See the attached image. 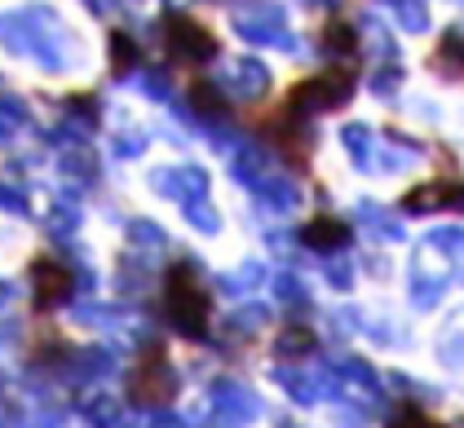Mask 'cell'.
<instances>
[{"instance_id": "10", "label": "cell", "mask_w": 464, "mask_h": 428, "mask_svg": "<svg viewBox=\"0 0 464 428\" xmlns=\"http://www.w3.org/2000/svg\"><path fill=\"white\" fill-rule=\"evenodd\" d=\"M190 98H195V107H204V110H221V102H217V93L213 89H208V84H195V89H190Z\"/></svg>"}, {"instance_id": "6", "label": "cell", "mask_w": 464, "mask_h": 428, "mask_svg": "<svg viewBox=\"0 0 464 428\" xmlns=\"http://www.w3.org/2000/svg\"><path fill=\"white\" fill-rule=\"evenodd\" d=\"M411 213H433V208H442V204H451V208H464V185H447V181H429V185H416L407 199H402Z\"/></svg>"}, {"instance_id": "1", "label": "cell", "mask_w": 464, "mask_h": 428, "mask_svg": "<svg viewBox=\"0 0 464 428\" xmlns=\"http://www.w3.org/2000/svg\"><path fill=\"white\" fill-rule=\"evenodd\" d=\"M164 309H169V322L178 327L181 336H190V340H199L208 331V296H204L199 279L190 274V265H178L169 274V283H164Z\"/></svg>"}, {"instance_id": "4", "label": "cell", "mask_w": 464, "mask_h": 428, "mask_svg": "<svg viewBox=\"0 0 464 428\" xmlns=\"http://www.w3.org/2000/svg\"><path fill=\"white\" fill-rule=\"evenodd\" d=\"M72 270L67 265H58V261H49V256H40L32 261V291H36V305L40 309H49V305H58V300H67L72 296Z\"/></svg>"}, {"instance_id": "5", "label": "cell", "mask_w": 464, "mask_h": 428, "mask_svg": "<svg viewBox=\"0 0 464 428\" xmlns=\"http://www.w3.org/2000/svg\"><path fill=\"white\" fill-rule=\"evenodd\" d=\"M133 402H142V406H160L169 393H173V385H169V366H164V354L160 349H150V354L142 357V366H138V380H133Z\"/></svg>"}, {"instance_id": "7", "label": "cell", "mask_w": 464, "mask_h": 428, "mask_svg": "<svg viewBox=\"0 0 464 428\" xmlns=\"http://www.w3.org/2000/svg\"><path fill=\"white\" fill-rule=\"evenodd\" d=\"M350 239V230H345V221H336V216H314L310 225H305V243L310 248H341Z\"/></svg>"}, {"instance_id": "8", "label": "cell", "mask_w": 464, "mask_h": 428, "mask_svg": "<svg viewBox=\"0 0 464 428\" xmlns=\"http://www.w3.org/2000/svg\"><path fill=\"white\" fill-rule=\"evenodd\" d=\"M354 44L358 36L350 23H327V32H323V49L327 53H354Z\"/></svg>"}, {"instance_id": "2", "label": "cell", "mask_w": 464, "mask_h": 428, "mask_svg": "<svg viewBox=\"0 0 464 428\" xmlns=\"http://www.w3.org/2000/svg\"><path fill=\"white\" fill-rule=\"evenodd\" d=\"M350 75L341 71H323L314 80H301L292 93H287V110L292 115H319V110H336L345 98H350Z\"/></svg>"}, {"instance_id": "3", "label": "cell", "mask_w": 464, "mask_h": 428, "mask_svg": "<svg viewBox=\"0 0 464 428\" xmlns=\"http://www.w3.org/2000/svg\"><path fill=\"white\" fill-rule=\"evenodd\" d=\"M164 36H169L173 58H186V62H199V58H213L217 53V36L208 27L190 23V18H169L164 23Z\"/></svg>"}, {"instance_id": "9", "label": "cell", "mask_w": 464, "mask_h": 428, "mask_svg": "<svg viewBox=\"0 0 464 428\" xmlns=\"http://www.w3.org/2000/svg\"><path fill=\"white\" fill-rule=\"evenodd\" d=\"M111 53H115V71H124V67L133 62V44H129V40L120 36V32L111 36Z\"/></svg>"}]
</instances>
